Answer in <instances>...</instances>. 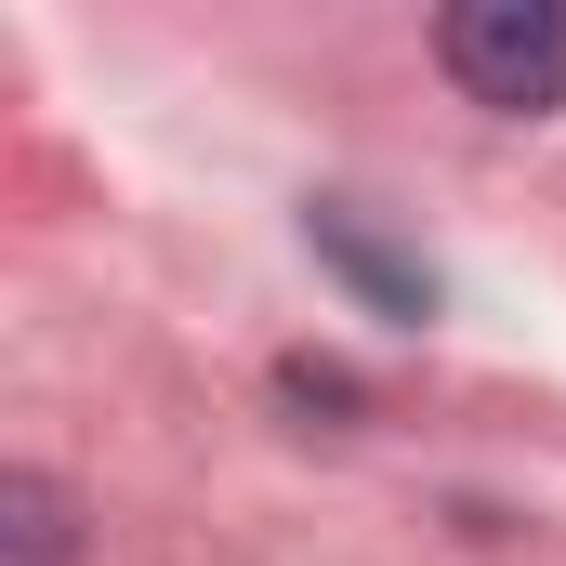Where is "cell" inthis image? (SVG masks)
Returning <instances> with one entry per match:
<instances>
[{
	"label": "cell",
	"mask_w": 566,
	"mask_h": 566,
	"mask_svg": "<svg viewBox=\"0 0 566 566\" xmlns=\"http://www.w3.org/2000/svg\"><path fill=\"white\" fill-rule=\"evenodd\" d=\"M434 53H448V80H461L474 106H501V119H554L566 106V0H461V13L434 27Z\"/></svg>",
	"instance_id": "cell-1"
},
{
	"label": "cell",
	"mask_w": 566,
	"mask_h": 566,
	"mask_svg": "<svg viewBox=\"0 0 566 566\" xmlns=\"http://www.w3.org/2000/svg\"><path fill=\"white\" fill-rule=\"evenodd\" d=\"M303 238H316V264L356 290L369 316H409V329L434 316V277L409 264V251H382V238H369V211H356V198H316V211H303Z\"/></svg>",
	"instance_id": "cell-2"
},
{
	"label": "cell",
	"mask_w": 566,
	"mask_h": 566,
	"mask_svg": "<svg viewBox=\"0 0 566 566\" xmlns=\"http://www.w3.org/2000/svg\"><path fill=\"white\" fill-rule=\"evenodd\" d=\"M80 527H66V488L53 474H0V566H66Z\"/></svg>",
	"instance_id": "cell-3"
}]
</instances>
